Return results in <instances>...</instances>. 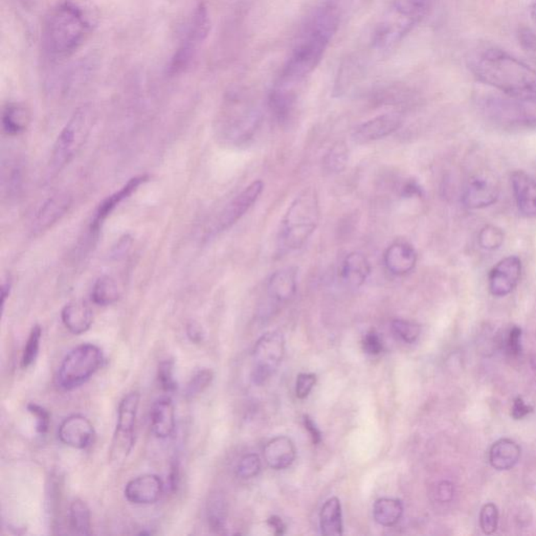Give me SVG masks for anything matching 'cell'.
<instances>
[{
	"mask_svg": "<svg viewBox=\"0 0 536 536\" xmlns=\"http://www.w3.org/2000/svg\"><path fill=\"white\" fill-rule=\"evenodd\" d=\"M339 24L337 4L329 1L317 9L298 38L275 86L295 91L321 63Z\"/></svg>",
	"mask_w": 536,
	"mask_h": 536,
	"instance_id": "obj_1",
	"label": "cell"
},
{
	"mask_svg": "<svg viewBox=\"0 0 536 536\" xmlns=\"http://www.w3.org/2000/svg\"><path fill=\"white\" fill-rule=\"evenodd\" d=\"M95 16L84 0H61L51 9L42 26V46L52 59L75 54L93 33Z\"/></svg>",
	"mask_w": 536,
	"mask_h": 536,
	"instance_id": "obj_2",
	"label": "cell"
},
{
	"mask_svg": "<svg viewBox=\"0 0 536 536\" xmlns=\"http://www.w3.org/2000/svg\"><path fill=\"white\" fill-rule=\"evenodd\" d=\"M469 70L477 80L505 95H536V70L515 56L495 48L471 56Z\"/></svg>",
	"mask_w": 536,
	"mask_h": 536,
	"instance_id": "obj_3",
	"label": "cell"
},
{
	"mask_svg": "<svg viewBox=\"0 0 536 536\" xmlns=\"http://www.w3.org/2000/svg\"><path fill=\"white\" fill-rule=\"evenodd\" d=\"M320 221V204L317 191H302L289 206L281 221L278 236V250L281 253L299 250L315 233Z\"/></svg>",
	"mask_w": 536,
	"mask_h": 536,
	"instance_id": "obj_4",
	"label": "cell"
},
{
	"mask_svg": "<svg viewBox=\"0 0 536 536\" xmlns=\"http://www.w3.org/2000/svg\"><path fill=\"white\" fill-rule=\"evenodd\" d=\"M437 0H393L373 33V46L379 51L395 48L424 19Z\"/></svg>",
	"mask_w": 536,
	"mask_h": 536,
	"instance_id": "obj_5",
	"label": "cell"
},
{
	"mask_svg": "<svg viewBox=\"0 0 536 536\" xmlns=\"http://www.w3.org/2000/svg\"><path fill=\"white\" fill-rule=\"evenodd\" d=\"M95 123V115L90 106L78 108L60 132L53 149L50 167L52 173L63 170L88 141Z\"/></svg>",
	"mask_w": 536,
	"mask_h": 536,
	"instance_id": "obj_6",
	"label": "cell"
},
{
	"mask_svg": "<svg viewBox=\"0 0 536 536\" xmlns=\"http://www.w3.org/2000/svg\"><path fill=\"white\" fill-rule=\"evenodd\" d=\"M482 108L487 117L502 126H536V95H489L483 99Z\"/></svg>",
	"mask_w": 536,
	"mask_h": 536,
	"instance_id": "obj_7",
	"label": "cell"
},
{
	"mask_svg": "<svg viewBox=\"0 0 536 536\" xmlns=\"http://www.w3.org/2000/svg\"><path fill=\"white\" fill-rule=\"evenodd\" d=\"M103 360L99 347L91 344L78 346L62 362L58 372V384L66 391L79 388L101 368Z\"/></svg>",
	"mask_w": 536,
	"mask_h": 536,
	"instance_id": "obj_8",
	"label": "cell"
},
{
	"mask_svg": "<svg viewBox=\"0 0 536 536\" xmlns=\"http://www.w3.org/2000/svg\"><path fill=\"white\" fill-rule=\"evenodd\" d=\"M211 21L206 4H200L191 17L184 38L175 52L169 65V73L177 75L184 72L193 61L202 43L206 41L210 32Z\"/></svg>",
	"mask_w": 536,
	"mask_h": 536,
	"instance_id": "obj_9",
	"label": "cell"
},
{
	"mask_svg": "<svg viewBox=\"0 0 536 536\" xmlns=\"http://www.w3.org/2000/svg\"><path fill=\"white\" fill-rule=\"evenodd\" d=\"M139 406L140 394L137 392L127 394L120 402L117 429L110 447V460L115 463L123 462L132 451Z\"/></svg>",
	"mask_w": 536,
	"mask_h": 536,
	"instance_id": "obj_10",
	"label": "cell"
},
{
	"mask_svg": "<svg viewBox=\"0 0 536 536\" xmlns=\"http://www.w3.org/2000/svg\"><path fill=\"white\" fill-rule=\"evenodd\" d=\"M238 101L230 104L218 130L222 140L236 144L250 140L259 124V112Z\"/></svg>",
	"mask_w": 536,
	"mask_h": 536,
	"instance_id": "obj_11",
	"label": "cell"
},
{
	"mask_svg": "<svg viewBox=\"0 0 536 536\" xmlns=\"http://www.w3.org/2000/svg\"><path fill=\"white\" fill-rule=\"evenodd\" d=\"M285 353V340L278 331L266 333L256 344L253 350V380L256 384L268 382L277 370Z\"/></svg>",
	"mask_w": 536,
	"mask_h": 536,
	"instance_id": "obj_12",
	"label": "cell"
},
{
	"mask_svg": "<svg viewBox=\"0 0 536 536\" xmlns=\"http://www.w3.org/2000/svg\"><path fill=\"white\" fill-rule=\"evenodd\" d=\"M499 196V180L493 173L482 171L467 180L462 201L467 208L483 209L495 204Z\"/></svg>",
	"mask_w": 536,
	"mask_h": 536,
	"instance_id": "obj_13",
	"label": "cell"
},
{
	"mask_svg": "<svg viewBox=\"0 0 536 536\" xmlns=\"http://www.w3.org/2000/svg\"><path fill=\"white\" fill-rule=\"evenodd\" d=\"M264 184L261 180H255L250 186H246L239 195H237L224 210L220 213L219 217L216 220L212 235L224 232L232 228L233 224H237L238 220L241 219L246 212L253 208V204L259 199L260 195L263 192Z\"/></svg>",
	"mask_w": 536,
	"mask_h": 536,
	"instance_id": "obj_14",
	"label": "cell"
},
{
	"mask_svg": "<svg viewBox=\"0 0 536 536\" xmlns=\"http://www.w3.org/2000/svg\"><path fill=\"white\" fill-rule=\"evenodd\" d=\"M404 120L398 113H384L360 124L352 133L357 144H369L384 139L402 126Z\"/></svg>",
	"mask_w": 536,
	"mask_h": 536,
	"instance_id": "obj_15",
	"label": "cell"
},
{
	"mask_svg": "<svg viewBox=\"0 0 536 536\" xmlns=\"http://www.w3.org/2000/svg\"><path fill=\"white\" fill-rule=\"evenodd\" d=\"M522 273V262L515 256L500 260L489 275V289L495 297H505L517 287Z\"/></svg>",
	"mask_w": 536,
	"mask_h": 536,
	"instance_id": "obj_16",
	"label": "cell"
},
{
	"mask_svg": "<svg viewBox=\"0 0 536 536\" xmlns=\"http://www.w3.org/2000/svg\"><path fill=\"white\" fill-rule=\"evenodd\" d=\"M148 180V175H140V177H133L128 182L120 189L117 192L113 193L112 195L106 198L105 200L100 204L93 216L90 228V239H95L99 235L100 230L103 226L104 221L107 219L108 216L117 209L119 204H121L124 200L130 197L133 193L137 192V189Z\"/></svg>",
	"mask_w": 536,
	"mask_h": 536,
	"instance_id": "obj_17",
	"label": "cell"
},
{
	"mask_svg": "<svg viewBox=\"0 0 536 536\" xmlns=\"http://www.w3.org/2000/svg\"><path fill=\"white\" fill-rule=\"evenodd\" d=\"M58 435L65 446L84 449L93 444L95 429L88 418L82 415H72L62 422Z\"/></svg>",
	"mask_w": 536,
	"mask_h": 536,
	"instance_id": "obj_18",
	"label": "cell"
},
{
	"mask_svg": "<svg viewBox=\"0 0 536 536\" xmlns=\"http://www.w3.org/2000/svg\"><path fill=\"white\" fill-rule=\"evenodd\" d=\"M164 493V483L155 475H144L131 480L125 487V498L137 505L154 504Z\"/></svg>",
	"mask_w": 536,
	"mask_h": 536,
	"instance_id": "obj_19",
	"label": "cell"
},
{
	"mask_svg": "<svg viewBox=\"0 0 536 536\" xmlns=\"http://www.w3.org/2000/svg\"><path fill=\"white\" fill-rule=\"evenodd\" d=\"M73 198L65 192L53 195L42 204L33 224L35 233L46 232L57 224L72 206Z\"/></svg>",
	"mask_w": 536,
	"mask_h": 536,
	"instance_id": "obj_20",
	"label": "cell"
},
{
	"mask_svg": "<svg viewBox=\"0 0 536 536\" xmlns=\"http://www.w3.org/2000/svg\"><path fill=\"white\" fill-rule=\"evenodd\" d=\"M384 266L392 275H406L415 268L417 253L408 242L397 241L387 248Z\"/></svg>",
	"mask_w": 536,
	"mask_h": 536,
	"instance_id": "obj_21",
	"label": "cell"
},
{
	"mask_svg": "<svg viewBox=\"0 0 536 536\" xmlns=\"http://www.w3.org/2000/svg\"><path fill=\"white\" fill-rule=\"evenodd\" d=\"M513 194L518 210L527 217L536 218V179L524 171L511 175Z\"/></svg>",
	"mask_w": 536,
	"mask_h": 536,
	"instance_id": "obj_22",
	"label": "cell"
},
{
	"mask_svg": "<svg viewBox=\"0 0 536 536\" xmlns=\"http://www.w3.org/2000/svg\"><path fill=\"white\" fill-rule=\"evenodd\" d=\"M264 460L270 468L281 471L290 466L295 460V444L285 436H279L268 442L263 449Z\"/></svg>",
	"mask_w": 536,
	"mask_h": 536,
	"instance_id": "obj_23",
	"label": "cell"
},
{
	"mask_svg": "<svg viewBox=\"0 0 536 536\" xmlns=\"http://www.w3.org/2000/svg\"><path fill=\"white\" fill-rule=\"evenodd\" d=\"M297 270L295 268L279 269L269 278L268 295L278 303H287L291 301L297 293Z\"/></svg>",
	"mask_w": 536,
	"mask_h": 536,
	"instance_id": "obj_24",
	"label": "cell"
},
{
	"mask_svg": "<svg viewBox=\"0 0 536 536\" xmlns=\"http://www.w3.org/2000/svg\"><path fill=\"white\" fill-rule=\"evenodd\" d=\"M151 428L157 438L167 439L175 431L174 404L170 397H162L153 404Z\"/></svg>",
	"mask_w": 536,
	"mask_h": 536,
	"instance_id": "obj_25",
	"label": "cell"
},
{
	"mask_svg": "<svg viewBox=\"0 0 536 536\" xmlns=\"http://www.w3.org/2000/svg\"><path fill=\"white\" fill-rule=\"evenodd\" d=\"M370 273L371 264L364 253L353 251L345 258L342 266V279L347 285L353 288L364 285Z\"/></svg>",
	"mask_w": 536,
	"mask_h": 536,
	"instance_id": "obj_26",
	"label": "cell"
},
{
	"mask_svg": "<svg viewBox=\"0 0 536 536\" xmlns=\"http://www.w3.org/2000/svg\"><path fill=\"white\" fill-rule=\"evenodd\" d=\"M64 326L73 335L85 333L93 324V311L85 302H70L62 309Z\"/></svg>",
	"mask_w": 536,
	"mask_h": 536,
	"instance_id": "obj_27",
	"label": "cell"
},
{
	"mask_svg": "<svg viewBox=\"0 0 536 536\" xmlns=\"http://www.w3.org/2000/svg\"><path fill=\"white\" fill-rule=\"evenodd\" d=\"M520 457V446L513 440L500 439L491 447L489 461L497 471H508L517 463Z\"/></svg>",
	"mask_w": 536,
	"mask_h": 536,
	"instance_id": "obj_28",
	"label": "cell"
},
{
	"mask_svg": "<svg viewBox=\"0 0 536 536\" xmlns=\"http://www.w3.org/2000/svg\"><path fill=\"white\" fill-rule=\"evenodd\" d=\"M31 113L26 106L9 104L2 112V129L8 135H19L28 129Z\"/></svg>",
	"mask_w": 536,
	"mask_h": 536,
	"instance_id": "obj_29",
	"label": "cell"
},
{
	"mask_svg": "<svg viewBox=\"0 0 536 536\" xmlns=\"http://www.w3.org/2000/svg\"><path fill=\"white\" fill-rule=\"evenodd\" d=\"M297 95L295 91L273 86L269 93L268 104L271 112L280 122H287L295 109Z\"/></svg>",
	"mask_w": 536,
	"mask_h": 536,
	"instance_id": "obj_30",
	"label": "cell"
},
{
	"mask_svg": "<svg viewBox=\"0 0 536 536\" xmlns=\"http://www.w3.org/2000/svg\"><path fill=\"white\" fill-rule=\"evenodd\" d=\"M322 533L326 536L342 535V506L337 498L326 500L320 515Z\"/></svg>",
	"mask_w": 536,
	"mask_h": 536,
	"instance_id": "obj_31",
	"label": "cell"
},
{
	"mask_svg": "<svg viewBox=\"0 0 536 536\" xmlns=\"http://www.w3.org/2000/svg\"><path fill=\"white\" fill-rule=\"evenodd\" d=\"M404 513L401 502L395 499L382 498L376 500L373 515L376 522L384 527H393L399 522Z\"/></svg>",
	"mask_w": 536,
	"mask_h": 536,
	"instance_id": "obj_32",
	"label": "cell"
},
{
	"mask_svg": "<svg viewBox=\"0 0 536 536\" xmlns=\"http://www.w3.org/2000/svg\"><path fill=\"white\" fill-rule=\"evenodd\" d=\"M206 517L213 531L221 532L224 530L228 517V504L224 495L219 493L211 495L206 504Z\"/></svg>",
	"mask_w": 536,
	"mask_h": 536,
	"instance_id": "obj_33",
	"label": "cell"
},
{
	"mask_svg": "<svg viewBox=\"0 0 536 536\" xmlns=\"http://www.w3.org/2000/svg\"><path fill=\"white\" fill-rule=\"evenodd\" d=\"M120 289L115 279L109 275H103L95 281L93 285L91 299L99 306H108L120 299Z\"/></svg>",
	"mask_w": 536,
	"mask_h": 536,
	"instance_id": "obj_34",
	"label": "cell"
},
{
	"mask_svg": "<svg viewBox=\"0 0 536 536\" xmlns=\"http://www.w3.org/2000/svg\"><path fill=\"white\" fill-rule=\"evenodd\" d=\"M70 528L75 535H90L91 533V515L88 505L81 500H73L68 511Z\"/></svg>",
	"mask_w": 536,
	"mask_h": 536,
	"instance_id": "obj_35",
	"label": "cell"
},
{
	"mask_svg": "<svg viewBox=\"0 0 536 536\" xmlns=\"http://www.w3.org/2000/svg\"><path fill=\"white\" fill-rule=\"evenodd\" d=\"M348 161V147L344 142H337L329 149L328 152L325 155L322 164L327 172L330 174H339L347 168Z\"/></svg>",
	"mask_w": 536,
	"mask_h": 536,
	"instance_id": "obj_36",
	"label": "cell"
},
{
	"mask_svg": "<svg viewBox=\"0 0 536 536\" xmlns=\"http://www.w3.org/2000/svg\"><path fill=\"white\" fill-rule=\"evenodd\" d=\"M42 330L39 325L33 327L28 339L26 340V347L23 349L21 358V367L28 369L32 366L36 360L40 349V340H41Z\"/></svg>",
	"mask_w": 536,
	"mask_h": 536,
	"instance_id": "obj_37",
	"label": "cell"
},
{
	"mask_svg": "<svg viewBox=\"0 0 536 536\" xmlns=\"http://www.w3.org/2000/svg\"><path fill=\"white\" fill-rule=\"evenodd\" d=\"M391 328H392L394 335L398 339L409 342V344L416 342L419 337L420 332H421L419 325L401 319L394 320Z\"/></svg>",
	"mask_w": 536,
	"mask_h": 536,
	"instance_id": "obj_38",
	"label": "cell"
},
{
	"mask_svg": "<svg viewBox=\"0 0 536 536\" xmlns=\"http://www.w3.org/2000/svg\"><path fill=\"white\" fill-rule=\"evenodd\" d=\"M478 241L484 250L495 251L500 248L504 242V233L498 226H487L480 231Z\"/></svg>",
	"mask_w": 536,
	"mask_h": 536,
	"instance_id": "obj_39",
	"label": "cell"
},
{
	"mask_svg": "<svg viewBox=\"0 0 536 536\" xmlns=\"http://www.w3.org/2000/svg\"><path fill=\"white\" fill-rule=\"evenodd\" d=\"M499 524V510L493 503L484 505L480 515V525L485 535H490L497 531Z\"/></svg>",
	"mask_w": 536,
	"mask_h": 536,
	"instance_id": "obj_40",
	"label": "cell"
},
{
	"mask_svg": "<svg viewBox=\"0 0 536 536\" xmlns=\"http://www.w3.org/2000/svg\"><path fill=\"white\" fill-rule=\"evenodd\" d=\"M159 382L162 390L166 392H174L177 389V379L174 377V362L172 359L164 360L159 366Z\"/></svg>",
	"mask_w": 536,
	"mask_h": 536,
	"instance_id": "obj_41",
	"label": "cell"
},
{
	"mask_svg": "<svg viewBox=\"0 0 536 536\" xmlns=\"http://www.w3.org/2000/svg\"><path fill=\"white\" fill-rule=\"evenodd\" d=\"M260 469H261V460L259 456L251 453V455L244 456L240 460L237 466V475L241 479H251L258 475Z\"/></svg>",
	"mask_w": 536,
	"mask_h": 536,
	"instance_id": "obj_42",
	"label": "cell"
},
{
	"mask_svg": "<svg viewBox=\"0 0 536 536\" xmlns=\"http://www.w3.org/2000/svg\"><path fill=\"white\" fill-rule=\"evenodd\" d=\"M213 378H214V374L209 369H202V370L198 371L191 378L188 388H186V394H188V396H195L204 392L212 384Z\"/></svg>",
	"mask_w": 536,
	"mask_h": 536,
	"instance_id": "obj_43",
	"label": "cell"
},
{
	"mask_svg": "<svg viewBox=\"0 0 536 536\" xmlns=\"http://www.w3.org/2000/svg\"><path fill=\"white\" fill-rule=\"evenodd\" d=\"M28 411L36 418V429L38 433H41V435L48 433L51 424L50 413L46 409L39 406V404H34V402L28 404Z\"/></svg>",
	"mask_w": 536,
	"mask_h": 536,
	"instance_id": "obj_44",
	"label": "cell"
},
{
	"mask_svg": "<svg viewBox=\"0 0 536 536\" xmlns=\"http://www.w3.org/2000/svg\"><path fill=\"white\" fill-rule=\"evenodd\" d=\"M317 382V376L311 373H302L298 376L297 384H295V394L300 399H305L308 397L309 394L312 391L313 387Z\"/></svg>",
	"mask_w": 536,
	"mask_h": 536,
	"instance_id": "obj_45",
	"label": "cell"
},
{
	"mask_svg": "<svg viewBox=\"0 0 536 536\" xmlns=\"http://www.w3.org/2000/svg\"><path fill=\"white\" fill-rule=\"evenodd\" d=\"M362 345H364V351H366L368 354L377 355L382 352V339H380L379 335H378L375 331H370V332H368L364 335Z\"/></svg>",
	"mask_w": 536,
	"mask_h": 536,
	"instance_id": "obj_46",
	"label": "cell"
},
{
	"mask_svg": "<svg viewBox=\"0 0 536 536\" xmlns=\"http://www.w3.org/2000/svg\"><path fill=\"white\" fill-rule=\"evenodd\" d=\"M21 169L20 167L15 166L10 168V175H8L6 180H8V186L6 190L9 191V194H17L19 190H21L22 184V175ZM4 179V182H6Z\"/></svg>",
	"mask_w": 536,
	"mask_h": 536,
	"instance_id": "obj_47",
	"label": "cell"
},
{
	"mask_svg": "<svg viewBox=\"0 0 536 536\" xmlns=\"http://www.w3.org/2000/svg\"><path fill=\"white\" fill-rule=\"evenodd\" d=\"M520 337H522V330L518 327H513L509 331L508 337L506 340L507 349L513 355H518L522 351V345H520Z\"/></svg>",
	"mask_w": 536,
	"mask_h": 536,
	"instance_id": "obj_48",
	"label": "cell"
},
{
	"mask_svg": "<svg viewBox=\"0 0 536 536\" xmlns=\"http://www.w3.org/2000/svg\"><path fill=\"white\" fill-rule=\"evenodd\" d=\"M520 46L529 52H535L536 51V36L532 31L529 28H522L518 35Z\"/></svg>",
	"mask_w": 536,
	"mask_h": 536,
	"instance_id": "obj_49",
	"label": "cell"
},
{
	"mask_svg": "<svg viewBox=\"0 0 536 536\" xmlns=\"http://www.w3.org/2000/svg\"><path fill=\"white\" fill-rule=\"evenodd\" d=\"M533 409L528 404H525L522 398L517 397L513 402V409H511V416L515 418V420L522 419L526 417L527 415L531 413Z\"/></svg>",
	"mask_w": 536,
	"mask_h": 536,
	"instance_id": "obj_50",
	"label": "cell"
},
{
	"mask_svg": "<svg viewBox=\"0 0 536 536\" xmlns=\"http://www.w3.org/2000/svg\"><path fill=\"white\" fill-rule=\"evenodd\" d=\"M436 497L437 500L442 503H447L451 500L453 497V484L449 482L440 483L436 489Z\"/></svg>",
	"mask_w": 536,
	"mask_h": 536,
	"instance_id": "obj_51",
	"label": "cell"
},
{
	"mask_svg": "<svg viewBox=\"0 0 536 536\" xmlns=\"http://www.w3.org/2000/svg\"><path fill=\"white\" fill-rule=\"evenodd\" d=\"M186 335L189 340L194 344H200L204 337V330L196 322H191L186 325Z\"/></svg>",
	"mask_w": 536,
	"mask_h": 536,
	"instance_id": "obj_52",
	"label": "cell"
},
{
	"mask_svg": "<svg viewBox=\"0 0 536 536\" xmlns=\"http://www.w3.org/2000/svg\"><path fill=\"white\" fill-rule=\"evenodd\" d=\"M131 244H132V239L130 236L126 235L123 238H121L117 246H115L112 250V258L115 259H120V258L124 257L125 253H128L130 250Z\"/></svg>",
	"mask_w": 536,
	"mask_h": 536,
	"instance_id": "obj_53",
	"label": "cell"
},
{
	"mask_svg": "<svg viewBox=\"0 0 536 536\" xmlns=\"http://www.w3.org/2000/svg\"><path fill=\"white\" fill-rule=\"evenodd\" d=\"M304 426L308 431L313 443L319 444L322 441L321 431L317 428L315 422L309 416H304Z\"/></svg>",
	"mask_w": 536,
	"mask_h": 536,
	"instance_id": "obj_54",
	"label": "cell"
},
{
	"mask_svg": "<svg viewBox=\"0 0 536 536\" xmlns=\"http://www.w3.org/2000/svg\"><path fill=\"white\" fill-rule=\"evenodd\" d=\"M268 522L269 526L273 527L275 535H283L284 531H285V525L283 524L281 518L271 517L268 518Z\"/></svg>",
	"mask_w": 536,
	"mask_h": 536,
	"instance_id": "obj_55",
	"label": "cell"
},
{
	"mask_svg": "<svg viewBox=\"0 0 536 536\" xmlns=\"http://www.w3.org/2000/svg\"><path fill=\"white\" fill-rule=\"evenodd\" d=\"M11 288H12V282H11L10 278H6L4 280L1 284V305L2 307L6 304V299L10 295Z\"/></svg>",
	"mask_w": 536,
	"mask_h": 536,
	"instance_id": "obj_56",
	"label": "cell"
},
{
	"mask_svg": "<svg viewBox=\"0 0 536 536\" xmlns=\"http://www.w3.org/2000/svg\"><path fill=\"white\" fill-rule=\"evenodd\" d=\"M404 194L408 195V196H413V195H421V188L418 186L417 182H408L404 186Z\"/></svg>",
	"mask_w": 536,
	"mask_h": 536,
	"instance_id": "obj_57",
	"label": "cell"
},
{
	"mask_svg": "<svg viewBox=\"0 0 536 536\" xmlns=\"http://www.w3.org/2000/svg\"><path fill=\"white\" fill-rule=\"evenodd\" d=\"M530 15L533 22L536 24V0H531L530 2Z\"/></svg>",
	"mask_w": 536,
	"mask_h": 536,
	"instance_id": "obj_58",
	"label": "cell"
},
{
	"mask_svg": "<svg viewBox=\"0 0 536 536\" xmlns=\"http://www.w3.org/2000/svg\"><path fill=\"white\" fill-rule=\"evenodd\" d=\"M330 1H335V0H330Z\"/></svg>",
	"mask_w": 536,
	"mask_h": 536,
	"instance_id": "obj_59",
	"label": "cell"
}]
</instances>
